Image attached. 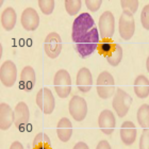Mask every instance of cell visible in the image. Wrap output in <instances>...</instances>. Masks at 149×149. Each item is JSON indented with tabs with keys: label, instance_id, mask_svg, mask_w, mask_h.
Masks as SVG:
<instances>
[{
	"label": "cell",
	"instance_id": "22",
	"mask_svg": "<svg viewBox=\"0 0 149 149\" xmlns=\"http://www.w3.org/2000/svg\"><path fill=\"white\" fill-rule=\"evenodd\" d=\"M137 123L143 129H149V104L144 103L137 110Z\"/></svg>",
	"mask_w": 149,
	"mask_h": 149
},
{
	"label": "cell",
	"instance_id": "28",
	"mask_svg": "<svg viewBox=\"0 0 149 149\" xmlns=\"http://www.w3.org/2000/svg\"><path fill=\"white\" fill-rule=\"evenodd\" d=\"M141 22L144 29L149 30V4H146L141 13Z\"/></svg>",
	"mask_w": 149,
	"mask_h": 149
},
{
	"label": "cell",
	"instance_id": "15",
	"mask_svg": "<svg viewBox=\"0 0 149 149\" xmlns=\"http://www.w3.org/2000/svg\"><path fill=\"white\" fill-rule=\"evenodd\" d=\"M36 81V76H35V70L31 66H26L24 67L20 72V81L19 85L25 92H31L35 85Z\"/></svg>",
	"mask_w": 149,
	"mask_h": 149
},
{
	"label": "cell",
	"instance_id": "4",
	"mask_svg": "<svg viewBox=\"0 0 149 149\" xmlns=\"http://www.w3.org/2000/svg\"><path fill=\"white\" fill-rule=\"evenodd\" d=\"M118 31L123 40H129L132 38L135 32V20L132 13L129 11H123L118 22Z\"/></svg>",
	"mask_w": 149,
	"mask_h": 149
},
{
	"label": "cell",
	"instance_id": "12",
	"mask_svg": "<svg viewBox=\"0 0 149 149\" xmlns=\"http://www.w3.org/2000/svg\"><path fill=\"white\" fill-rule=\"evenodd\" d=\"M98 126L102 133L107 135L113 133L116 127V119L113 112L110 110H103L98 117Z\"/></svg>",
	"mask_w": 149,
	"mask_h": 149
},
{
	"label": "cell",
	"instance_id": "11",
	"mask_svg": "<svg viewBox=\"0 0 149 149\" xmlns=\"http://www.w3.org/2000/svg\"><path fill=\"white\" fill-rule=\"evenodd\" d=\"M22 28L27 31H34L40 26V16L33 8H27L24 10L20 17Z\"/></svg>",
	"mask_w": 149,
	"mask_h": 149
},
{
	"label": "cell",
	"instance_id": "16",
	"mask_svg": "<svg viewBox=\"0 0 149 149\" xmlns=\"http://www.w3.org/2000/svg\"><path fill=\"white\" fill-rule=\"evenodd\" d=\"M120 139L126 146H131L136 139V127L132 121H124L120 127Z\"/></svg>",
	"mask_w": 149,
	"mask_h": 149
},
{
	"label": "cell",
	"instance_id": "24",
	"mask_svg": "<svg viewBox=\"0 0 149 149\" xmlns=\"http://www.w3.org/2000/svg\"><path fill=\"white\" fill-rule=\"evenodd\" d=\"M123 56H124V51H123V48L119 44H116V46H115V49L113 50V52L110 54L108 58H107V61L109 63L111 66H116L121 62V60H123Z\"/></svg>",
	"mask_w": 149,
	"mask_h": 149
},
{
	"label": "cell",
	"instance_id": "8",
	"mask_svg": "<svg viewBox=\"0 0 149 149\" xmlns=\"http://www.w3.org/2000/svg\"><path fill=\"white\" fill-rule=\"evenodd\" d=\"M62 38L56 32H51L47 35L44 42V49L47 56L50 59H56L62 50Z\"/></svg>",
	"mask_w": 149,
	"mask_h": 149
},
{
	"label": "cell",
	"instance_id": "2",
	"mask_svg": "<svg viewBox=\"0 0 149 149\" xmlns=\"http://www.w3.org/2000/svg\"><path fill=\"white\" fill-rule=\"evenodd\" d=\"M97 94L102 99H109L115 93L114 78L109 72H100L97 78Z\"/></svg>",
	"mask_w": 149,
	"mask_h": 149
},
{
	"label": "cell",
	"instance_id": "13",
	"mask_svg": "<svg viewBox=\"0 0 149 149\" xmlns=\"http://www.w3.org/2000/svg\"><path fill=\"white\" fill-rule=\"evenodd\" d=\"M30 119V111L27 103L24 101L17 103L14 109V125L17 128H22L27 126Z\"/></svg>",
	"mask_w": 149,
	"mask_h": 149
},
{
	"label": "cell",
	"instance_id": "7",
	"mask_svg": "<svg viewBox=\"0 0 149 149\" xmlns=\"http://www.w3.org/2000/svg\"><path fill=\"white\" fill-rule=\"evenodd\" d=\"M99 35L100 40L112 38L115 31V17L110 11H106L101 14L99 18Z\"/></svg>",
	"mask_w": 149,
	"mask_h": 149
},
{
	"label": "cell",
	"instance_id": "25",
	"mask_svg": "<svg viewBox=\"0 0 149 149\" xmlns=\"http://www.w3.org/2000/svg\"><path fill=\"white\" fill-rule=\"evenodd\" d=\"M64 4H65V10L68 13V15L74 16L80 12L82 1L81 0H66Z\"/></svg>",
	"mask_w": 149,
	"mask_h": 149
},
{
	"label": "cell",
	"instance_id": "23",
	"mask_svg": "<svg viewBox=\"0 0 149 149\" xmlns=\"http://www.w3.org/2000/svg\"><path fill=\"white\" fill-rule=\"evenodd\" d=\"M115 46H116V44L113 42L112 38H104V40H100L97 49L101 56L108 58L115 49Z\"/></svg>",
	"mask_w": 149,
	"mask_h": 149
},
{
	"label": "cell",
	"instance_id": "34",
	"mask_svg": "<svg viewBox=\"0 0 149 149\" xmlns=\"http://www.w3.org/2000/svg\"><path fill=\"white\" fill-rule=\"evenodd\" d=\"M146 67H147V70H148V72H149V56H148V58H147V61H146Z\"/></svg>",
	"mask_w": 149,
	"mask_h": 149
},
{
	"label": "cell",
	"instance_id": "33",
	"mask_svg": "<svg viewBox=\"0 0 149 149\" xmlns=\"http://www.w3.org/2000/svg\"><path fill=\"white\" fill-rule=\"evenodd\" d=\"M10 149H24V146L22 145V143H20V142L16 141V142H13V143L11 144V147H10Z\"/></svg>",
	"mask_w": 149,
	"mask_h": 149
},
{
	"label": "cell",
	"instance_id": "19",
	"mask_svg": "<svg viewBox=\"0 0 149 149\" xmlns=\"http://www.w3.org/2000/svg\"><path fill=\"white\" fill-rule=\"evenodd\" d=\"M134 93L139 98L145 99L149 96V80L146 76L140 74L137 76L136 79L134 80L133 84Z\"/></svg>",
	"mask_w": 149,
	"mask_h": 149
},
{
	"label": "cell",
	"instance_id": "27",
	"mask_svg": "<svg viewBox=\"0 0 149 149\" xmlns=\"http://www.w3.org/2000/svg\"><path fill=\"white\" fill-rule=\"evenodd\" d=\"M139 1L137 0H121L120 6L124 11H129L134 15V13L137 11L139 8Z\"/></svg>",
	"mask_w": 149,
	"mask_h": 149
},
{
	"label": "cell",
	"instance_id": "20",
	"mask_svg": "<svg viewBox=\"0 0 149 149\" xmlns=\"http://www.w3.org/2000/svg\"><path fill=\"white\" fill-rule=\"evenodd\" d=\"M16 19H17V15H16L15 10L9 6L6 9L3 10L2 14H1V26L6 31H11L16 25Z\"/></svg>",
	"mask_w": 149,
	"mask_h": 149
},
{
	"label": "cell",
	"instance_id": "32",
	"mask_svg": "<svg viewBox=\"0 0 149 149\" xmlns=\"http://www.w3.org/2000/svg\"><path fill=\"white\" fill-rule=\"evenodd\" d=\"M72 149H90V148H88L86 143H84V142H78Z\"/></svg>",
	"mask_w": 149,
	"mask_h": 149
},
{
	"label": "cell",
	"instance_id": "14",
	"mask_svg": "<svg viewBox=\"0 0 149 149\" xmlns=\"http://www.w3.org/2000/svg\"><path fill=\"white\" fill-rule=\"evenodd\" d=\"M77 87L82 93H87L92 90L93 86V76L88 68L83 67L77 74Z\"/></svg>",
	"mask_w": 149,
	"mask_h": 149
},
{
	"label": "cell",
	"instance_id": "1",
	"mask_svg": "<svg viewBox=\"0 0 149 149\" xmlns=\"http://www.w3.org/2000/svg\"><path fill=\"white\" fill-rule=\"evenodd\" d=\"M72 40L81 58H88L97 49L100 42L98 28L88 13H81L74 20Z\"/></svg>",
	"mask_w": 149,
	"mask_h": 149
},
{
	"label": "cell",
	"instance_id": "3",
	"mask_svg": "<svg viewBox=\"0 0 149 149\" xmlns=\"http://www.w3.org/2000/svg\"><path fill=\"white\" fill-rule=\"evenodd\" d=\"M53 85L60 98H66L72 92V78L66 69H60L53 78Z\"/></svg>",
	"mask_w": 149,
	"mask_h": 149
},
{
	"label": "cell",
	"instance_id": "6",
	"mask_svg": "<svg viewBox=\"0 0 149 149\" xmlns=\"http://www.w3.org/2000/svg\"><path fill=\"white\" fill-rule=\"evenodd\" d=\"M36 104L44 114H51L56 108V99L52 92L47 88H40L36 94Z\"/></svg>",
	"mask_w": 149,
	"mask_h": 149
},
{
	"label": "cell",
	"instance_id": "5",
	"mask_svg": "<svg viewBox=\"0 0 149 149\" xmlns=\"http://www.w3.org/2000/svg\"><path fill=\"white\" fill-rule=\"evenodd\" d=\"M131 103H132V97L124 90L117 88L116 93H115V97L112 101V106L116 112V114L119 117L126 116L129 109H130Z\"/></svg>",
	"mask_w": 149,
	"mask_h": 149
},
{
	"label": "cell",
	"instance_id": "9",
	"mask_svg": "<svg viewBox=\"0 0 149 149\" xmlns=\"http://www.w3.org/2000/svg\"><path fill=\"white\" fill-rule=\"evenodd\" d=\"M17 79V68L15 63L11 60H6L0 67V81L6 87L13 86Z\"/></svg>",
	"mask_w": 149,
	"mask_h": 149
},
{
	"label": "cell",
	"instance_id": "17",
	"mask_svg": "<svg viewBox=\"0 0 149 149\" xmlns=\"http://www.w3.org/2000/svg\"><path fill=\"white\" fill-rule=\"evenodd\" d=\"M14 124V111L6 102L0 103V129L8 130Z\"/></svg>",
	"mask_w": 149,
	"mask_h": 149
},
{
	"label": "cell",
	"instance_id": "29",
	"mask_svg": "<svg viewBox=\"0 0 149 149\" xmlns=\"http://www.w3.org/2000/svg\"><path fill=\"white\" fill-rule=\"evenodd\" d=\"M140 149H149V129H144L140 139Z\"/></svg>",
	"mask_w": 149,
	"mask_h": 149
},
{
	"label": "cell",
	"instance_id": "30",
	"mask_svg": "<svg viewBox=\"0 0 149 149\" xmlns=\"http://www.w3.org/2000/svg\"><path fill=\"white\" fill-rule=\"evenodd\" d=\"M84 3L91 12H97L102 4V1L101 0H85Z\"/></svg>",
	"mask_w": 149,
	"mask_h": 149
},
{
	"label": "cell",
	"instance_id": "10",
	"mask_svg": "<svg viewBox=\"0 0 149 149\" xmlns=\"http://www.w3.org/2000/svg\"><path fill=\"white\" fill-rule=\"evenodd\" d=\"M68 110L74 120L82 121L87 115V103L83 97L76 95L69 101Z\"/></svg>",
	"mask_w": 149,
	"mask_h": 149
},
{
	"label": "cell",
	"instance_id": "18",
	"mask_svg": "<svg viewBox=\"0 0 149 149\" xmlns=\"http://www.w3.org/2000/svg\"><path fill=\"white\" fill-rule=\"evenodd\" d=\"M56 134L63 143H66L70 140L72 135V125L67 117H63L59 120L56 125Z\"/></svg>",
	"mask_w": 149,
	"mask_h": 149
},
{
	"label": "cell",
	"instance_id": "26",
	"mask_svg": "<svg viewBox=\"0 0 149 149\" xmlns=\"http://www.w3.org/2000/svg\"><path fill=\"white\" fill-rule=\"evenodd\" d=\"M38 6H40V9L43 14L50 15L53 12L56 2H54V0H40L38 1Z\"/></svg>",
	"mask_w": 149,
	"mask_h": 149
},
{
	"label": "cell",
	"instance_id": "21",
	"mask_svg": "<svg viewBox=\"0 0 149 149\" xmlns=\"http://www.w3.org/2000/svg\"><path fill=\"white\" fill-rule=\"evenodd\" d=\"M32 149H52V145H51V141H50L49 136L43 132L37 133L33 140Z\"/></svg>",
	"mask_w": 149,
	"mask_h": 149
},
{
	"label": "cell",
	"instance_id": "31",
	"mask_svg": "<svg viewBox=\"0 0 149 149\" xmlns=\"http://www.w3.org/2000/svg\"><path fill=\"white\" fill-rule=\"evenodd\" d=\"M96 149H112V148H111V146H110V144H109V142H108V141L102 140V141H100L99 143H98Z\"/></svg>",
	"mask_w": 149,
	"mask_h": 149
}]
</instances>
